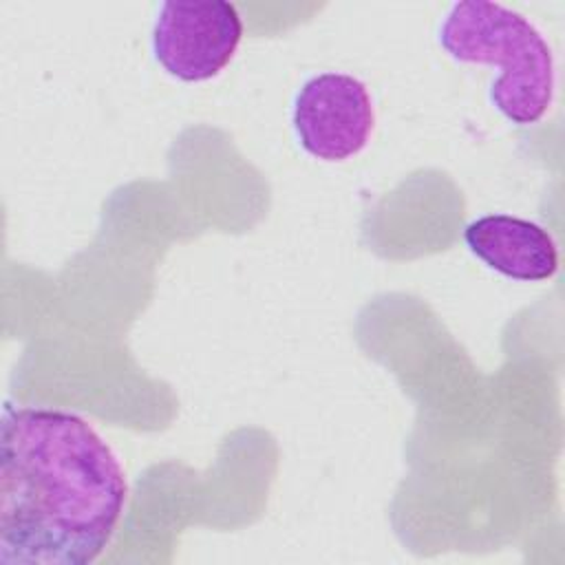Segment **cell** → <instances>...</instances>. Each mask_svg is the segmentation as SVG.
Segmentation results:
<instances>
[{
  "label": "cell",
  "instance_id": "7a4b0ae2",
  "mask_svg": "<svg viewBox=\"0 0 565 565\" xmlns=\"http://www.w3.org/2000/svg\"><path fill=\"white\" fill-rule=\"evenodd\" d=\"M439 44L452 60L499 68L490 102L508 121L530 126L550 110L556 88L554 55L525 15L501 2L461 0L439 26Z\"/></svg>",
  "mask_w": 565,
  "mask_h": 565
},
{
  "label": "cell",
  "instance_id": "6da1fadb",
  "mask_svg": "<svg viewBox=\"0 0 565 565\" xmlns=\"http://www.w3.org/2000/svg\"><path fill=\"white\" fill-rule=\"evenodd\" d=\"M126 472L84 417L4 404L0 419V563L88 565L110 543Z\"/></svg>",
  "mask_w": 565,
  "mask_h": 565
},
{
  "label": "cell",
  "instance_id": "5b68a950",
  "mask_svg": "<svg viewBox=\"0 0 565 565\" xmlns=\"http://www.w3.org/2000/svg\"><path fill=\"white\" fill-rule=\"evenodd\" d=\"M466 247L490 269L523 282L547 280L558 269L552 234L512 214H486L463 230Z\"/></svg>",
  "mask_w": 565,
  "mask_h": 565
},
{
  "label": "cell",
  "instance_id": "3957f363",
  "mask_svg": "<svg viewBox=\"0 0 565 565\" xmlns=\"http://www.w3.org/2000/svg\"><path fill=\"white\" fill-rule=\"evenodd\" d=\"M243 38V20L234 4L161 2L152 26L154 60L181 82L216 77L234 57Z\"/></svg>",
  "mask_w": 565,
  "mask_h": 565
},
{
  "label": "cell",
  "instance_id": "277c9868",
  "mask_svg": "<svg viewBox=\"0 0 565 565\" xmlns=\"http://www.w3.org/2000/svg\"><path fill=\"white\" fill-rule=\"evenodd\" d=\"M375 126L369 88L347 73H320L307 79L294 99V130L305 148L322 161L358 154Z\"/></svg>",
  "mask_w": 565,
  "mask_h": 565
}]
</instances>
